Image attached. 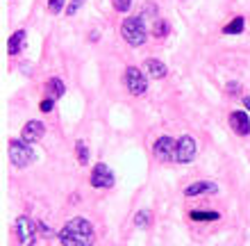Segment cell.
I'll return each instance as SVG.
<instances>
[{"mask_svg":"<svg viewBox=\"0 0 250 246\" xmlns=\"http://www.w3.org/2000/svg\"><path fill=\"white\" fill-rule=\"evenodd\" d=\"M125 87H127V91L134 93V96H141V93L148 89V80H146V75L139 71L137 67H130L125 71Z\"/></svg>","mask_w":250,"mask_h":246,"instance_id":"5","label":"cell"},{"mask_svg":"<svg viewBox=\"0 0 250 246\" xmlns=\"http://www.w3.org/2000/svg\"><path fill=\"white\" fill-rule=\"evenodd\" d=\"M123 37L125 41L130 44V46H141L146 41V25H144V21L139 19V16H130V19H125L123 21Z\"/></svg>","mask_w":250,"mask_h":246,"instance_id":"2","label":"cell"},{"mask_svg":"<svg viewBox=\"0 0 250 246\" xmlns=\"http://www.w3.org/2000/svg\"><path fill=\"white\" fill-rule=\"evenodd\" d=\"M48 93H50V96H48V98H62V96H64L66 93V85H64V80H60V78H50V80H48Z\"/></svg>","mask_w":250,"mask_h":246,"instance_id":"14","label":"cell"},{"mask_svg":"<svg viewBox=\"0 0 250 246\" xmlns=\"http://www.w3.org/2000/svg\"><path fill=\"white\" fill-rule=\"evenodd\" d=\"M244 19H241V16H237V19L232 21V23H228V25L223 27V32L225 34H239V32H244Z\"/></svg>","mask_w":250,"mask_h":246,"instance_id":"15","label":"cell"},{"mask_svg":"<svg viewBox=\"0 0 250 246\" xmlns=\"http://www.w3.org/2000/svg\"><path fill=\"white\" fill-rule=\"evenodd\" d=\"M196 157V141L189 134H182L178 139V151H175V160L182 162V164H189L191 160Z\"/></svg>","mask_w":250,"mask_h":246,"instance_id":"6","label":"cell"},{"mask_svg":"<svg viewBox=\"0 0 250 246\" xmlns=\"http://www.w3.org/2000/svg\"><path fill=\"white\" fill-rule=\"evenodd\" d=\"M166 32H168V25H166L164 21H159L157 25H155V30H152V34H155V37H166Z\"/></svg>","mask_w":250,"mask_h":246,"instance_id":"19","label":"cell"},{"mask_svg":"<svg viewBox=\"0 0 250 246\" xmlns=\"http://www.w3.org/2000/svg\"><path fill=\"white\" fill-rule=\"evenodd\" d=\"M14 230H16V237H19L21 246H34V240H37V228H34V224H32L30 217H19Z\"/></svg>","mask_w":250,"mask_h":246,"instance_id":"4","label":"cell"},{"mask_svg":"<svg viewBox=\"0 0 250 246\" xmlns=\"http://www.w3.org/2000/svg\"><path fill=\"white\" fill-rule=\"evenodd\" d=\"M146 68H148V75H150L152 80H159V78L166 75V64L159 60H148L146 62Z\"/></svg>","mask_w":250,"mask_h":246,"instance_id":"12","label":"cell"},{"mask_svg":"<svg viewBox=\"0 0 250 246\" xmlns=\"http://www.w3.org/2000/svg\"><path fill=\"white\" fill-rule=\"evenodd\" d=\"M191 219L193 221H216L218 212H191Z\"/></svg>","mask_w":250,"mask_h":246,"instance_id":"18","label":"cell"},{"mask_svg":"<svg viewBox=\"0 0 250 246\" xmlns=\"http://www.w3.org/2000/svg\"><path fill=\"white\" fill-rule=\"evenodd\" d=\"M132 5V0H114V9L116 12H127Z\"/></svg>","mask_w":250,"mask_h":246,"instance_id":"20","label":"cell"},{"mask_svg":"<svg viewBox=\"0 0 250 246\" xmlns=\"http://www.w3.org/2000/svg\"><path fill=\"white\" fill-rule=\"evenodd\" d=\"M53 105H55L53 98H46V100H41V103H39V110H41V112H50V110H53Z\"/></svg>","mask_w":250,"mask_h":246,"instance_id":"23","label":"cell"},{"mask_svg":"<svg viewBox=\"0 0 250 246\" xmlns=\"http://www.w3.org/2000/svg\"><path fill=\"white\" fill-rule=\"evenodd\" d=\"M43 133H46V128H43L41 121H27L25 126H23V130H21V139L32 144V141H39L43 137Z\"/></svg>","mask_w":250,"mask_h":246,"instance_id":"9","label":"cell"},{"mask_svg":"<svg viewBox=\"0 0 250 246\" xmlns=\"http://www.w3.org/2000/svg\"><path fill=\"white\" fill-rule=\"evenodd\" d=\"M9 160H12L14 166H19V169H23V166L32 164L34 160V151L30 148V144L23 139H16L9 144Z\"/></svg>","mask_w":250,"mask_h":246,"instance_id":"3","label":"cell"},{"mask_svg":"<svg viewBox=\"0 0 250 246\" xmlns=\"http://www.w3.org/2000/svg\"><path fill=\"white\" fill-rule=\"evenodd\" d=\"M155 155H157L159 160H164V162H168V160H175V151H178V144L171 139V137H159L157 141H155Z\"/></svg>","mask_w":250,"mask_h":246,"instance_id":"8","label":"cell"},{"mask_svg":"<svg viewBox=\"0 0 250 246\" xmlns=\"http://www.w3.org/2000/svg\"><path fill=\"white\" fill-rule=\"evenodd\" d=\"M218 185L216 182H207V180H200V182H193L185 189L187 196H198V194H216Z\"/></svg>","mask_w":250,"mask_h":246,"instance_id":"11","label":"cell"},{"mask_svg":"<svg viewBox=\"0 0 250 246\" xmlns=\"http://www.w3.org/2000/svg\"><path fill=\"white\" fill-rule=\"evenodd\" d=\"M244 107H248V110H250V96H246V98H244Z\"/></svg>","mask_w":250,"mask_h":246,"instance_id":"24","label":"cell"},{"mask_svg":"<svg viewBox=\"0 0 250 246\" xmlns=\"http://www.w3.org/2000/svg\"><path fill=\"white\" fill-rule=\"evenodd\" d=\"M75 153H78V162H80V164H86V162H89V151H86L84 141H78V144H75Z\"/></svg>","mask_w":250,"mask_h":246,"instance_id":"16","label":"cell"},{"mask_svg":"<svg viewBox=\"0 0 250 246\" xmlns=\"http://www.w3.org/2000/svg\"><path fill=\"white\" fill-rule=\"evenodd\" d=\"M230 126L234 128L237 134H250V119L246 112H232L230 114Z\"/></svg>","mask_w":250,"mask_h":246,"instance_id":"10","label":"cell"},{"mask_svg":"<svg viewBox=\"0 0 250 246\" xmlns=\"http://www.w3.org/2000/svg\"><path fill=\"white\" fill-rule=\"evenodd\" d=\"M91 185L98 189H107L114 185V173L107 164H96L91 171Z\"/></svg>","mask_w":250,"mask_h":246,"instance_id":"7","label":"cell"},{"mask_svg":"<svg viewBox=\"0 0 250 246\" xmlns=\"http://www.w3.org/2000/svg\"><path fill=\"white\" fill-rule=\"evenodd\" d=\"M148 224H150V212H148V210H141V212L134 217V226L148 228Z\"/></svg>","mask_w":250,"mask_h":246,"instance_id":"17","label":"cell"},{"mask_svg":"<svg viewBox=\"0 0 250 246\" xmlns=\"http://www.w3.org/2000/svg\"><path fill=\"white\" fill-rule=\"evenodd\" d=\"M82 2H84V0H71V5H68L66 14H68V16H73V14H78V9L82 7Z\"/></svg>","mask_w":250,"mask_h":246,"instance_id":"21","label":"cell"},{"mask_svg":"<svg viewBox=\"0 0 250 246\" xmlns=\"http://www.w3.org/2000/svg\"><path fill=\"white\" fill-rule=\"evenodd\" d=\"M23 44H25V32H23V30L14 32L12 37H9V41H7V53H9V55H16L21 48H23Z\"/></svg>","mask_w":250,"mask_h":246,"instance_id":"13","label":"cell"},{"mask_svg":"<svg viewBox=\"0 0 250 246\" xmlns=\"http://www.w3.org/2000/svg\"><path fill=\"white\" fill-rule=\"evenodd\" d=\"M48 7H50V12L60 14L62 9H64V0H50V2H48Z\"/></svg>","mask_w":250,"mask_h":246,"instance_id":"22","label":"cell"},{"mask_svg":"<svg viewBox=\"0 0 250 246\" xmlns=\"http://www.w3.org/2000/svg\"><path fill=\"white\" fill-rule=\"evenodd\" d=\"M62 246H93V226L86 219H71L60 233Z\"/></svg>","mask_w":250,"mask_h":246,"instance_id":"1","label":"cell"}]
</instances>
